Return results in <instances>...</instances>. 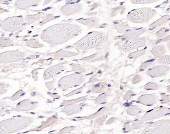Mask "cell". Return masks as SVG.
<instances>
[{
	"instance_id": "6da1fadb",
	"label": "cell",
	"mask_w": 170,
	"mask_h": 134,
	"mask_svg": "<svg viewBox=\"0 0 170 134\" xmlns=\"http://www.w3.org/2000/svg\"><path fill=\"white\" fill-rule=\"evenodd\" d=\"M81 28L78 25L60 23L53 25L44 30L41 35L43 41L52 46L66 43L80 35Z\"/></svg>"
},
{
	"instance_id": "7a4b0ae2",
	"label": "cell",
	"mask_w": 170,
	"mask_h": 134,
	"mask_svg": "<svg viewBox=\"0 0 170 134\" xmlns=\"http://www.w3.org/2000/svg\"><path fill=\"white\" fill-rule=\"evenodd\" d=\"M106 40V35L100 31L89 33L83 39L78 41L75 44V48L80 50H87L97 48L101 46Z\"/></svg>"
},
{
	"instance_id": "3957f363",
	"label": "cell",
	"mask_w": 170,
	"mask_h": 134,
	"mask_svg": "<svg viewBox=\"0 0 170 134\" xmlns=\"http://www.w3.org/2000/svg\"><path fill=\"white\" fill-rule=\"evenodd\" d=\"M34 119L31 117H15L0 123V134L18 132L30 125Z\"/></svg>"
},
{
	"instance_id": "277c9868",
	"label": "cell",
	"mask_w": 170,
	"mask_h": 134,
	"mask_svg": "<svg viewBox=\"0 0 170 134\" xmlns=\"http://www.w3.org/2000/svg\"><path fill=\"white\" fill-rule=\"evenodd\" d=\"M156 13L155 10L149 8L135 9L128 13L127 19L135 23H144L152 19Z\"/></svg>"
},
{
	"instance_id": "5b68a950",
	"label": "cell",
	"mask_w": 170,
	"mask_h": 134,
	"mask_svg": "<svg viewBox=\"0 0 170 134\" xmlns=\"http://www.w3.org/2000/svg\"><path fill=\"white\" fill-rule=\"evenodd\" d=\"M142 134H170V120H161L156 122L146 123Z\"/></svg>"
},
{
	"instance_id": "8992f818",
	"label": "cell",
	"mask_w": 170,
	"mask_h": 134,
	"mask_svg": "<svg viewBox=\"0 0 170 134\" xmlns=\"http://www.w3.org/2000/svg\"><path fill=\"white\" fill-rule=\"evenodd\" d=\"M25 24V21L22 17H13L4 20L1 24V28L7 31L15 32L21 30Z\"/></svg>"
},
{
	"instance_id": "52a82bcc",
	"label": "cell",
	"mask_w": 170,
	"mask_h": 134,
	"mask_svg": "<svg viewBox=\"0 0 170 134\" xmlns=\"http://www.w3.org/2000/svg\"><path fill=\"white\" fill-rule=\"evenodd\" d=\"M84 81L83 76L74 74L63 77L58 82V86L62 89H69L78 86Z\"/></svg>"
},
{
	"instance_id": "ba28073f",
	"label": "cell",
	"mask_w": 170,
	"mask_h": 134,
	"mask_svg": "<svg viewBox=\"0 0 170 134\" xmlns=\"http://www.w3.org/2000/svg\"><path fill=\"white\" fill-rule=\"evenodd\" d=\"M26 55L24 52L18 51H9L0 54V63L18 62L23 60Z\"/></svg>"
},
{
	"instance_id": "9c48e42d",
	"label": "cell",
	"mask_w": 170,
	"mask_h": 134,
	"mask_svg": "<svg viewBox=\"0 0 170 134\" xmlns=\"http://www.w3.org/2000/svg\"><path fill=\"white\" fill-rule=\"evenodd\" d=\"M170 112V109L165 107H156L152 110L148 111V112L142 117V120L144 121L152 120L153 119H157L160 117L166 115Z\"/></svg>"
},
{
	"instance_id": "30bf717a",
	"label": "cell",
	"mask_w": 170,
	"mask_h": 134,
	"mask_svg": "<svg viewBox=\"0 0 170 134\" xmlns=\"http://www.w3.org/2000/svg\"><path fill=\"white\" fill-rule=\"evenodd\" d=\"M146 39L145 37L137 38L136 39L128 40L122 46V49L125 51H130L134 49H137L138 48L145 46Z\"/></svg>"
},
{
	"instance_id": "8fae6325",
	"label": "cell",
	"mask_w": 170,
	"mask_h": 134,
	"mask_svg": "<svg viewBox=\"0 0 170 134\" xmlns=\"http://www.w3.org/2000/svg\"><path fill=\"white\" fill-rule=\"evenodd\" d=\"M170 70V67L165 65H157L148 69L146 74L152 78H155L165 75Z\"/></svg>"
},
{
	"instance_id": "7c38bea8",
	"label": "cell",
	"mask_w": 170,
	"mask_h": 134,
	"mask_svg": "<svg viewBox=\"0 0 170 134\" xmlns=\"http://www.w3.org/2000/svg\"><path fill=\"white\" fill-rule=\"evenodd\" d=\"M82 6L77 3H69L63 5L60 9L62 13L66 15H70L78 13L81 10Z\"/></svg>"
},
{
	"instance_id": "4fadbf2b",
	"label": "cell",
	"mask_w": 170,
	"mask_h": 134,
	"mask_svg": "<svg viewBox=\"0 0 170 134\" xmlns=\"http://www.w3.org/2000/svg\"><path fill=\"white\" fill-rule=\"evenodd\" d=\"M158 96L156 94H146L140 97L137 100V102L139 104L151 106L154 105L157 103Z\"/></svg>"
},
{
	"instance_id": "5bb4252c",
	"label": "cell",
	"mask_w": 170,
	"mask_h": 134,
	"mask_svg": "<svg viewBox=\"0 0 170 134\" xmlns=\"http://www.w3.org/2000/svg\"><path fill=\"white\" fill-rule=\"evenodd\" d=\"M65 70V67L61 65H57L51 67L45 70L44 72V78L45 79H48L54 77L57 74L63 72Z\"/></svg>"
},
{
	"instance_id": "9a60e30c",
	"label": "cell",
	"mask_w": 170,
	"mask_h": 134,
	"mask_svg": "<svg viewBox=\"0 0 170 134\" xmlns=\"http://www.w3.org/2000/svg\"><path fill=\"white\" fill-rule=\"evenodd\" d=\"M41 0H17L15 3V7L19 9H26L35 7L40 4Z\"/></svg>"
},
{
	"instance_id": "2e32d148",
	"label": "cell",
	"mask_w": 170,
	"mask_h": 134,
	"mask_svg": "<svg viewBox=\"0 0 170 134\" xmlns=\"http://www.w3.org/2000/svg\"><path fill=\"white\" fill-rule=\"evenodd\" d=\"M146 31L145 28L136 29L133 30H128L124 32L122 36V39L124 40H130L136 39L139 37L140 35Z\"/></svg>"
},
{
	"instance_id": "e0dca14e",
	"label": "cell",
	"mask_w": 170,
	"mask_h": 134,
	"mask_svg": "<svg viewBox=\"0 0 170 134\" xmlns=\"http://www.w3.org/2000/svg\"><path fill=\"white\" fill-rule=\"evenodd\" d=\"M37 104L35 102H32L28 99L25 100L18 103L15 108L17 111H25V110H33L36 108Z\"/></svg>"
},
{
	"instance_id": "ac0fdd59",
	"label": "cell",
	"mask_w": 170,
	"mask_h": 134,
	"mask_svg": "<svg viewBox=\"0 0 170 134\" xmlns=\"http://www.w3.org/2000/svg\"><path fill=\"white\" fill-rule=\"evenodd\" d=\"M170 19V15L166 14L162 17L160 19L157 20V21L153 22L149 26V30H152L153 29L156 28L159 26H161L163 24H165Z\"/></svg>"
},
{
	"instance_id": "d6986e66",
	"label": "cell",
	"mask_w": 170,
	"mask_h": 134,
	"mask_svg": "<svg viewBox=\"0 0 170 134\" xmlns=\"http://www.w3.org/2000/svg\"><path fill=\"white\" fill-rule=\"evenodd\" d=\"M77 21L79 23L85 25V26H94L98 24L99 19L97 17H90V18H88L86 19H80L77 20Z\"/></svg>"
},
{
	"instance_id": "ffe728a7",
	"label": "cell",
	"mask_w": 170,
	"mask_h": 134,
	"mask_svg": "<svg viewBox=\"0 0 170 134\" xmlns=\"http://www.w3.org/2000/svg\"><path fill=\"white\" fill-rule=\"evenodd\" d=\"M166 49L165 46L159 45L154 47L152 50V53L156 58H160L165 54Z\"/></svg>"
},
{
	"instance_id": "44dd1931",
	"label": "cell",
	"mask_w": 170,
	"mask_h": 134,
	"mask_svg": "<svg viewBox=\"0 0 170 134\" xmlns=\"http://www.w3.org/2000/svg\"><path fill=\"white\" fill-rule=\"evenodd\" d=\"M81 109V108L80 106L76 105H71L69 106H66V107L63 108L62 111L64 113L67 114V115H70L79 113Z\"/></svg>"
},
{
	"instance_id": "7402d4cb",
	"label": "cell",
	"mask_w": 170,
	"mask_h": 134,
	"mask_svg": "<svg viewBox=\"0 0 170 134\" xmlns=\"http://www.w3.org/2000/svg\"><path fill=\"white\" fill-rule=\"evenodd\" d=\"M114 28L118 32L123 33L129 28V26L126 23H123L121 21H116L113 22Z\"/></svg>"
},
{
	"instance_id": "603a6c76",
	"label": "cell",
	"mask_w": 170,
	"mask_h": 134,
	"mask_svg": "<svg viewBox=\"0 0 170 134\" xmlns=\"http://www.w3.org/2000/svg\"><path fill=\"white\" fill-rule=\"evenodd\" d=\"M142 112V108L136 106H131L126 110V113L130 115H139Z\"/></svg>"
},
{
	"instance_id": "cb8c5ba5",
	"label": "cell",
	"mask_w": 170,
	"mask_h": 134,
	"mask_svg": "<svg viewBox=\"0 0 170 134\" xmlns=\"http://www.w3.org/2000/svg\"><path fill=\"white\" fill-rule=\"evenodd\" d=\"M41 17V14H37L36 15H29L27 16L25 19V23L26 24H29L32 23L40 19Z\"/></svg>"
},
{
	"instance_id": "d4e9b609",
	"label": "cell",
	"mask_w": 170,
	"mask_h": 134,
	"mask_svg": "<svg viewBox=\"0 0 170 134\" xmlns=\"http://www.w3.org/2000/svg\"><path fill=\"white\" fill-rule=\"evenodd\" d=\"M169 32H170L169 29L166 28H163L156 33V36L159 39L163 38L164 37H165L166 35H168Z\"/></svg>"
},
{
	"instance_id": "484cf974",
	"label": "cell",
	"mask_w": 170,
	"mask_h": 134,
	"mask_svg": "<svg viewBox=\"0 0 170 134\" xmlns=\"http://www.w3.org/2000/svg\"><path fill=\"white\" fill-rule=\"evenodd\" d=\"M157 63L162 65H170V55L169 56H163L159 58L157 60Z\"/></svg>"
},
{
	"instance_id": "4316f807",
	"label": "cell",
	"mask_w": 170,
	"mask_h": 134,
	"mask_svg": "<svg viewBox=\"0 0 170 134\" xmlns=\"http://www.w3.org/2000/svg\"><path fill=\"white\" fill-rule=\"evenodd\" d=\"M159 1V0H131V2L136 5H144L153 3Z\"/></svg>"
},
{
	"instance_id": "83f0119b",
	"label": "cell",
	"mask_w": 170,
	"mask_h": 134,
	"mask_svg": "<svg viewBox=\"0 0 170 134\" xmlns=\"http://www.w3.org/2000/svg\"><path fill=\"white\" fill-rule=\"evenodd\" d=\"M12 44H13L12 41H11V40H10L8 38H3L0 39V46L2 47L12 46Z\"/></svg>"
},
{
	"instance_id": "f1b7e54d",
	"label": "cell",
	"mask_w": 170,
	"mask_h": 134,
	"mask_svg": "<svg viewBox=\"0 0 170 134\" xmlns=\"http://www.w3.org/2000/svg\"><path fill=\"white\" fill-rule=\"evenodd\" d=\"M145 53H146L145 50H138L137 51L131 53V54H129L128 57L130 59L137 58L139 56H143L144 54H145Z\"/></svg>"
},
{
	"instance_id": "f546056e",
	"label": "cell",
	"mask_w": 170,
	"mask_h": 134,
	"mask_svg": "<svg viewBox=\"0 0 170 134\" xmlns=\"http://www.w3.org/2000/svg\"><path fill=\"white\" fill-rule=\"evenodd\" d=\"M144 88L147 90H156L159 88V86L155 82H149L144 86Z\"/></svg>"
},
{
	"instance_id": "4dcf8cb0",
	"label": "cell",
	"mask_w": 170,
	"mask_h": 134,
	"mask_svg": "<svg viewBox=\"0 0 170 134\" xmlns=\"http://www.w3.org/2000/svg\"><path fill=\"white\" fill-rule=\"evenodd\" d=\"M106 86V84H103L102 83L100 84H97L96 86L94 87L93 89H92V92H93V93L102 92L105 89Z\"/></svg>"
},
{
	"instance_id": "1f68e13d",
	"label": "cell",
	"mask_w": 170,
	"mask_h": 134,
	"mask_svg": "<svg viewBox=\"0 0 170 134\" xmlns=\"http://www.w3.org/2000/svg\"><path fill=\"white\" fill-rule=\"evenodd\" d=\"M107 95L106 93H103V95L100 96L96 98L95 102L97 104H104L107 101Z\"/></svg>"
},
{
	"instance_id": "d6a6232c",
	"label": "cell",
	"mask_w": 170,
	"mask_h": 134,
	"mask_svg": "<svg viewBox=\"0 0 170 134\" xmlns=\"http://www.w3.org/2000/svg\"><path fill=\"white\" fill-rule=\"evenodd\" d=\"M144 121H145L142 119L139 121H133L131 125L132 129H139L140 128H142L144 125Z\"/></svg>"
},
{
	"instance_id": "836d02e7",
	"label": "cell",
	"mask_w": 170,
	"mask_h": 134,
	"mask_svg": "<svg viewBox=\"0 0 170 134\" xmlns=\"http://www.w3.org/2000/svg\"><path fill=\"white\" fill-rule=\"evenodd\" d=\"M8 110V106L5 102L0 100V115H3Z\"/></svg>"
},
{
	"instance_id": "e575fe53",
	"label": "cell",
	"mask_w": 170,
	"mask_h": 134,
	"mask_svg": "<svg viewBox=\"0 0 170 134\" xmlns=\"http://www.w3.org/2000/svg\"><path fill=\"white\" fill-rule=\"evenodd\" d=\"M154 64V61L149 60L144 62L143 64H142V65L140 67V70H144L147 69L148 67H151L152 65Z\"/></svg>"
},
{
	"instance_id": "d590c367",
	"label": "cell",
	"mask_w": 170,
	"mask_h": 134,
	"mask_svg": "<svg viewBox=\"0 0 170 134\" xmlns=\"http://www.w3.org/2000/svg\"><path fill=\"white\" fill-rule=\"evenodd\" d=\"M24 95L25 93H24V91H22V90H20V91H18L17 93H15L14 95L12 96L11 97V98H10V100H12V101H14V100H17L18 99Z\"/></svg>"
},
{
	"instance_id": "8d00e7d4",
	"label": "cell",
	"mask_w": 170,
	"mask_h": 134,
	"mask_svg": "<svg viewBox=\"0 0 170 134\" xmlns=\"http://www.w3.org/2000/svg\"><path fill=\"white\" fill-rule=\"evenodd\" d=\"M161 101L162 103H163V104H166V103H168V102H170V96L166 95L165 93L162 94Z\"/></svg>"
},
{
	"instance_id": "74e56055",
	"label": "cell",
	"mask_w": 170,
	"mask_h": 134,
	"mask_svg": "<svg viewBox=\"0 0 170 134\" xmlns=\"http://www.w3.org/2000/svg\"><path fill=\"white\" fill-rule=\"evenodd\" d=\"M6 90V85L0 84V95L5 93Z\"/></svg>"
},
{
	"instance_id": "f35d334b",
	"label": "cell",
	"mask_w": 170,
	"mask_h": 134,
	"mask_svg": "<svg viewBox=\"0 0 170 134\" xmlns=\"http://www.w3.org/2000/svg\"><path fill=\"white\" fill-rule=\"evenodd\" d=\"M170 40V35H168V37H165V38L162 39V41H169Z\"/></svg>"
},
{
	"instance_id": "ab89813d",
	"label": "cell",
	"mask_w": 170,
	"mask_h": 134,
	"mask_svg": "<svg viewBox=\"0 0 170 134\" xmlns=\"http://www.w3.org/2000/svg\"><path fill=\"white\" fill-rule=\"evenodd\" d=\"M53 0H45L44 1V5H48V3L51 2Z\"/></svg>"
},
{
	"instance_id": "60d3db41",
	"label": "cell",
	"mask_w": 170,
	"mask_h": 134,
	"mask_svg": "<svg viewBox=\"0 0 170 134\" xmlns=\"http://www.w3.org/2000/svg\"><path fill=\"white\" fill-rule=\"evenodd\" d=\"M12 0H0V2L1 3H5L9 2Z\"/></svg>"
},
{
	"instance_id": "b9f144b4",
	"label": "cell",
	"mask_w": 170,
	"mask_h": 134,
	"mask_svg": "<svg viewBox=\"0 0 170 134\" xmlns=\"http://www.w3.org/2000/svg\"><path fill=\"white\" fill-rule=\"evenodd\" d=\"M166 13H170V5H169V7H168V9L166 10Z\"/></svg>"
},
{
	"instance_id": "7bdbcfd3",
	"label": "cell",
	"mask_w": 170,
	"mask_h": 134,
	"mask_svg": "<svg viewBox=\"0 0 170 134\" xmlns=\"http://www.w3.org/2000/svg\"><path fill=\"white\" fill-rule=\"evenodd\" d=\"M166 90H167L168 93H170V86H168L167 87V88H166Z\"/></svg>"
},
{
	"instance_id": "ee69618b",
	"label": "cell",
	"mask_w": 170,
	"mask_h": 134,
	"mask_svg": "<svg viewBox=\"0 0 170 134\" xmlns=\"http://www.w3.org/2000/svg\"><path fill=\"white\" fill-rule=\"evenodd\" d=\"M5 11H6V10H5L4 9H2L1 8H0V13H3V12H4Z\"/></svg>"
},
{
	"instance_id": "f6af8a7d",
	"label": "cell",
	"mask_w": 170,
	"mask_h": 134,
	"mask_svg": "<svg viewBox=\"0 0 170 134\" xmlns=\"http://www.w3.org/2000/svg\"><path fill=\"white\" fill-rule=\"evenodd\" d=\"M167 46H168V50L170 51V40L168 41V44H167Z\"/></svg>"
},
{
	"instance_id": "bcb514c9",
	"label": "cell",
	"mask_w": 170,
	"mask_h": 134,
	"mask_svg": "<svg viewBox=\"0 0 170 134\" xmlns=\"http://www.w3.org/2000/svg\"><path fill=\"white\" fill-rule=\"evenodd\" d=\"M168 82H170V79H169V80H168Z\"/></svg>"
}]
</instances>
